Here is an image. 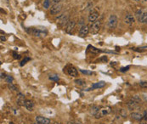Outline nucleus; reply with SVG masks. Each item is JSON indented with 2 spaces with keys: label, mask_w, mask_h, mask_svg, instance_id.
Here are the masks:
<instances>
[{
  "label": "nucleus",
  "mask_w": 147,
  "mask_h": 124,
  "mask_svg": "<svg viewBox=\"0 0 147 124\" xmlns=\"http://www.w3.org/2000/svg\"><path fill=\"white\" fill-rule=\"evenodd\" d=\"M26 32L30 34H32L35 37H45L47 35V31H44V30L39 29V28H34V27H32L30 29H26Z\"/></svg>",
  "instance_id": "obj_1"
},
{
  "label": "nucleus",
  "mask_w": 147,
  "mask_h": 124,
  "mask_svg": "<svg viewBox=\"0 0 147 124\" xmlns=\"http://www.w3.org/2000/svg\"><path fill=\"white\" fill-rule=\"evenodd\" d=\"M118 19L115 15H111L107 21V26L110 29H115L117 26Z\"/></svg>",
  "instance_id": "obj_2"
},
{
  "label": "nucleus",
  "mask_w": 147,
  "mask_h": 124,
  "mask_svg": "<svg viewBox=\"0 0 147 124\" xmlns=\"http://www.w3.org/2000/svg\"><path fill=\"white\" fill-rule=\"evenodd\" d=\"M101 27V21L100 20H97L95 22H93L92 24V26L89 28V32H91L92 34H97L100 30Z\"/></svg>",
  "instance_id": "obj_3"
},
{
  "label": "nucleus",
  "mask_w": 147,
  "mask_h": 124,
  "mask_svg": "<svg viewBox=\"0 0 147 124\" xmlns=\"http://www.w3.org/2000/svg\"><path fill=\"white\" fill-rule=\"evenodd\" d=\"M111 112V107H104V108H101L100 109V111H99V112L96 114L95 116L96 119H99V118H102L104 116H105L106 115H108L109 113Z\"/></svg>",
  "instance_id": "obj_4"
},
{
  "label": "nucleus",
  "mask_w": 147,
  "mask_h": 124,
  "mask_svg": "<svg viewBox=\"0 0 147 124\" xmlns=\"http://www.w3.org/2000/svg\"><path fill=\"white\" fill-rule=\"evenodd\" d=\"M61 9H62L61 4H54V5L51 7V9H50V14L51 15H57L61 11Z\"/></svg>",
  "instance_id": "obj_5"
},
{
  "label": "nucleus",
  "mask_w": 147,
  "mask_h": 124,
  "mask_svg": "<svg viewBox=\"0 0 147 124\" xmlns=\"http://www.w3.org/2000/svg\"><path fill=\"white\" fill-rule=\"evenodd\" d=\"M98 17H99V13L97 11L95 10L91 11L89 16H88V21L91 22V23H93V22H95L98 20Z\"/></svg>",
  "instance_id": "obj_6"
},
{
  "label": "nucleus",
  "mask_w": 147,
  "mask_h": 124,
  "mask_svg": "<svg viewBox=\"0 0 147 124\" xmlns=\"http://www.w3.org/2000/svg\"><path fill=\"white\" fill-rule=\"evenodd\" d=\"M35 120L37 123L39 124H50V120L49 118H46V117H44V116H36Z\"/></svg>",
  "instance_id": "obj_7"
},
{
  "label": "nucleus",
  "mask_w": 147,
  "mask_h": 124,
  "mask_svg": "<svg viewBox=\"0 0 147 124\" xmlns=\"http://www.w3.org/2000/svg\"><path fill=\"white\" fill-rule=\"evenodd\" d=\"M69 21H68V16H65V15H63V16H60L59 18L57 19V23L60 24V26H65V24H67Z\"/></svg>",
  "instance_id": "obj_8"
},
{
  "label": "nucleus",
  "mask_w": 147,
  "mask_h": 124,
  "mask_svg": "<svg viewBox=\"0 0 147 124\" xmlns=\"http://www.w3.org/2000/svg\"><path fill=\"white\" fill-rule=\"evenodd\" d=\"M134 21H135V18H134V16L131 14H128L125 17H124V22L128 25L133 24Z\"/></svg>",
  "instance_id": "obj_9"
},
{
  "label": "nucleus",
  "mask_w": 147,
  "mask_h": 124,
  "mask_svg": "<svg viewBox=\"0 0 147 124\" xmlns=\"http://www.w3.org/2000/svg\"><path fill=\"white\" fill-rule=\"evenodd\" d=\"M75 26H76V22L74 21H69V22L66 24V26H65V32H66L67 33H72Z\"/></svg>",
  "instance_id": "obj_10"
},
{
  "label": "nucleus",
  "mask_w": 147,
  "mask_h": 124,
  "mask_svg": "<svg viewBox=\"0 0 147 124\" xmlns=\"http://www.w3.org/2000/svg\"><path fill=\"white\" fill-rule=\"evenodd\" d=\"M88 32H89V27L84 25V26H81V28L79 30V36L83 37H85L86 35H88Z\"/></svg>",
  "instance_id": "obj_11"
},
{
  "label": "nucleus",
  "mask_w": 147,
  "mask_h": 124,
  "mask_svg": "<svg viewBox=\"0 0 147 124\" xmlns=\"http://www.w3.org/2000/svg\"><path fill=\"white\" fill-rule=\"evenodd\" d=\"M67 73H68V75L71 76V77H77V75H78L77 71L74 66H69V67H68Z\"/></svg>",
  "instance_id": "obj_12"
},
{
  "label": "nucleus",
  "mask_w": 147,
  "mask_h": 124,
  "mask_svg": "<svg viewBox=\"0 0 147 124\" xmlns=\"http://www.w3.org/2000/svg\"><path fill=\"white\" fill-rule=\"evenodd\" d=\"M24 106L26 107L28 111H32L33 110V107H34V104L32 101L29 100H26V101H25V104H24Z\"/></svg>",
  "instance_id": "obj_13"
},
{
  "label": "nucleus",
  "mask_w": 147,
  "mask_h": 124,
  "mask_svg": "<svg viewBox=\"0 0 147 124\" xmlns=\"http://www.w3.org/2000/svg\"><path fill=\"white\" fill-rule=\"evenodd\" d=\"M25 101H26V100H25V97L24 95L22 94L21 93H18V96H17V103H18L19 105H24L25 104Z\"/></svg>",
  "instance_id": "obj_14"
},
{
  "label": "nucleus",
  "mask_w": 147,
  "mask_h": 124,
  "mask_svg": "<svg viewBox=\"0 0 147 124\" xmlns=\"http://www.w3.org/2000/svg\"><path fill=\"white\" fill-rule=\"evenodd\" d=\"M105 82H103V81H101V82H99L97 83H95V84L92 85V87H91L88 90H91V89H95V88H101L103 87H105Z\"/></svg>",
  "instance_id": "obj_15"
},
{
  "label": "nucleus",
  "mask_w": 147,
  "mask_h": 124,
  "mask_svg": "<svg viewBox=\"0 0 147 124\" xmlns=\"http://www.w3.org/2000/svg\"><path fill=\"white\" fill-rule=\"evenodd\" d=\"M138 105H139V103L133 100H130L128 102V107L129 110H133V109L137 108L138 107Z\"/></svg>",
  "instance_id": "obj_16"
},
{
  "label": "nucleus",
  "mask_w": 147,
  "mask_h": 124,
  "mask_svg": "<svg viewBox=\"0 0 147 124\" xmlns=\"http://www.w3.org/2000/svg\"><path fill=\"white\" fill-rule=\"evenodd\" d=\"M131 117L135 121H140L144 117V115H142V114L139 112H133L131 113Z\"/></svg>",
  "instance_id": "obj_17"
},
{
  "label": "nucleus",
  "mask_w": 147,
  "mask_h": 124,
  "mask_svg": "<svg viewBox=\"0 0 147 124\" xmlns=\"http://www.w3.org/2000/svg\"><path fill=\"white\" fill-rule=\"evenodd\" d=\"M138 21H139V22H140V23H144V22H146L147 21V12H143V13L139 16Z\"/></svg>",
  "instance_id": "obj_18"
},
{
  "label": "nucleus",
  "mask_w": 147,
  "mask_h": 124,
  "mask_svg": "<svg viewBox=\"0 0 147 124\" xmlns=\"http://www.w3.org/2000/svg\"><path fill=\"white\" fill-rule=\"evenodd\" d=\"M99 111H100V107H99L98 105H93L92 107H91L90 112L91 114H93V116H95L96 114L99 112Z\"/></svg>",
  "instance_id": "obj_19"
},
{
  "label": "nucleus",
  "mask_w": 147,
  "mask_h": 124,
  "mask_svg": "<svg viewBox=\"0 0 147 124\" xmlns=\"http://www.w3.org/2000/svg\"><path fill=\"white\" fill-rule=\"evenodd\" d=\"M75 83L79 86H84L86 83H85V81L83 80V79H77L75 80Z\"/></svg>",
  "instance_id": "obj_20"
},
{
  "label": "nucleus",
  "mask_w": 147,
  "mask_h": 124,
  "mask_svg": "<svg viewBox=\"0 0 147 124\" xmlns=\"http://www.w3.org/2000/svg\"><path fill=\"white\" fill-rule=\"evenodd\" d=\"M49 79L52 80V81H55V82H58V81L60 80V77H58L57 75H50Z\"/></svg>",
  "instance_id": "obj_21"
},
{
  "label": "nucleus",
  "mask_w": 147,
  "mask_h": 124,
  "mask_svg": "<svg viewBox=\"0 0 147 124\" xmlns=\"http://www.w3.org/2000/svg\"><path fill=\"white\" fill-rule=\"evenodd\" d=\"M89 48H90L91 52H92V53H95V54H97V53L103 52V51H101V50H100V49H96V48H95V47H91V46H89Z\"/></svg>",
  "instance_id": "obj_22"
},
{
  "label": "nucleus",
  "mask_w": 147,
  "mask_h": 124,
  "mask_svg": "<svg viewBox=\"0 0 147 124\" xmlns=\"http://www.w3.org/2000/svg\"><path fill=\"white\" fill-rule=\"evenodd\" d=\"M131 100L136 101V102H138V103H139L141 101V99H140V97H139V95H133V97L131 98Z\"/></svg>",
  "instance_id": "obj_23"
},
{
  "label": "nucleus",
  "mask_w": 147,
  "mask_h": 124,
  "mask_svg": "<svg viewBox=\"0 0 147 124\" xmlns=\"http://www.w3.org/2000/svg\"><path fill=\"white\" fill-rule=\"evenodd\" d=\"M81 72L83 73V74H84V75H92L93 74V72H91V71H87V70H83V69H80L79 70Z\"/></svg>",
  "instance_id": "obj_24"
},
{
  "label": "nucleus",
  "mask_w": 147,
  "mask_h": 124,
  "mask_svg": "<svg viewBox=\"0 0 147 124\" xmlns=\"http://www.w3.org/2000/svg\"><path fill=\"white\" fill-rule=\"evenodd\" d=\"M13 80H14V78L12 77L11 76H6V77H5L6 82H8V83H12V82H13Z\"/></svg>",
  "instance_id": "obj_25"
},
{
  "label": "nucleus",
  "mask_w": 147,
  "mask_h": 124,
  "mask_svg": "<svg viewBox=\"0 0 147 124\" xmlns=\"http://www.w3.org/2000/svg\"><path fill=\"white\" fill-rule=\"evenodd\" d=\"M50 5V0H44V7L45 9H49Z\"/></svg>",
  "instance_id": "obj_26"
},
{
  "label": "nucleus",
  "mask_w": 147,
  "mask_h": 124,
  "mask_svg": "<svg viewBox=\"0 0 147 124\" xmlns=\"http://www.w3.org/2000/svg\"><path fill=\"white\" fill-rule=\"evenodd\" d=\"M8 88L10 90H13V91L16 90V87L13 84V83H8Z\"/></svg>",
  "instance_id": "obj_27"
},
{
  "label": "nucleus",
  "mask_w": 147,
  "mask_h": 124,
  "mask_svg": "<svg viewBox=\"0 0 147 124\" xmlns=\"http://www.w3.org/2000/svg\"><path fill=\"white\" fill-rule=\"evenodd\" d=\"M30 60H31V59H30V58H28V57H27V58H25V59L21 62V64H20V65H21V66H23L24 65H26V63H27V61H29Z\"/></svg>",
  "instance_id": "obj_28"
},
{
  "label": "nucleus",
  "mask_w": 147,
  "mask_h": 124,
  "mask_svg": "<svg viewBox=\"0 0 147 124\" xmlns=\"http://www.w3.org/2000/svg\"><path fill=\"white\" fill-rule=\"evenodd\" d=\"M139 86L141 88H147V81H141L139 82Z\"/></svg>",
  "instance_id": "obj_29"
},
{
  "label": "nucleus",
  "mask_w": 147,
  "mask_h": 124,
  "mask_svg": "<svg viewBox=\"0 0 147 124\" xmlns=\"http://www.w3.org/2000/svg\"><path fill=\"white\" fill-rule=\"evenodd\" d=\"M129 68H130V65H128V66H126V67H122L121 69H120V72H128V71L129 70Z\"/></svg>",
  "instance_id": "obj_30"
},
{
  "label": "nucleus",
  "mask_w": 147,
  "mask_h": 124,
  "mask_svg": "<svg viewBox=\"0 0 147 124\" xmlns=\"http://www.w3.org/2000/svg\"><path fill=\"white\" fill-rule=\"evenodd\" d=\"M13 58L14 59H16V60H19V59H21V55L17 54L16 52H13Z\"/></svg>",
  "instance_id": "obj_31"
},
{
  "label": "nucleus",
  "mask_w": 147,
  "mask_h": 124,
  "mask_svg": "<svg viewBox=\"0 0 147 124\" xmlns=\"http://www.w3.org/2000/svg\"><path fill=\"white\" fill-rule=\"evenodd\" d=\"M120 115L123 116V117H127V112L125 110H123V109H122L121 111H120Z\"/></svg>",
  "instance_id": "obj_32"
},
{
  "label": "nucleus",
  "mask_w": 147,
  "mask_h": 124,
  "mask_svg": "<svg viewBox=\"0 0 147 124\" xmlns=\"http://www.w3.org/2000/svg\"><path fill=\"white\" fill-rule=\"evenodd\" d=\"M139 124H147V118L144 116V117L139 121Z\"/></svg>",
  "instance_id": "obj_33"
},
{
  "label": "nucleus",
  "mask_w": 147,
  "mask_h": 124,
  "mask_svg": "<svg viewBox=\"0 0 147 124\" xmlns=\"http://www.w3.org/2000/svg\"><path fill=\"white\" fill-rule=\"evenodd\" d=\"M107 60H108V59L106 56H102L100 58V61H101V62H107Z\"/></svg>",
  "instance_id": "obj_34"
},
{
  "label": "nucleus",
  "mask_w": 147,
  "mask_h": 124,
  "mask_svg": "<svg viewBox=\"0 0 147 124\" xmlns=\"http://www.w3.org/2000/svg\"><path fill=\"white\" fill-rule=\"evenodd\" d=\"M62 1H64V0H53V4H58L59 3H60V2H62Z\"/></svg>",
  "instance_id": "obj_35"
},
{
  "label": "nucleus",
  "mask_w": 147,
  "mask_h": 124,
  "mask_svg": "<svg viewBox=\"0 0 147 124\" xmlns=\"http://www.w3.org/2000/svg\"><path fill=\"white\" fill-rule=\"evenodd\" d=\"M4 41H6V37L3 36V35H1V42H4Z\"/></svg>",
  "instance_id": "obj_36"
},
{
  "label": "nucleus",
  "mask_w": 147,
  "mask_h": 124,
  "mask_svg": "<svg viewBox=\"0 0 147 124\" xmlns=\"http://www.w3.org/2000/svg\"><path fill=\"white\" fill-rule=\"evenodd\" d=\"M6 77V76H5V74H4L3 72L1 73V79H3V78H5Z\"/></svg>",
  "instance_id": "obj_37"
},
{
  "label": "nucleus",
  "mask_w": 147,
  "mask_h": 124,
  "mask_svg": "<svg viewBox=\"0 0 147 124\" xmlns=\"http://www.w3.org/2000/svg\"><path fill=\"white\" fill-rule=\"evenodd\" d=\"M144 117H146V118H147V109L144 111Z\"/></svg>",
  "instance_id": "obj_38"
},
{
  "label": "nucleus",
  "mask_w": 147,
  "mask_h": 124,
  "mask_svg": "<svg viewBox=\"0 0 147 124\" xmlns=\"http://www.w3.org/2000/svg\"><path fill=\"white\" fill-rule=\"evenodd\" d=\"M73 124H83V123L80 122V121H75V122H73Z\"/></svg>",
  "instance_id": "obj_39"
},
{
  "label": "nucleus",
  "mask_w": 147,
  "mask_h": 124,
  "mask_svg": "<svg viewBox=\"0 0 147 124\" xmlns=\"http://www.w3.org/2000/svg\"><path fill=\"white\" fill-rule=\"evenodd\" d=\"M66 124H73V121H69V122H67Z\"/></svg>",
  "instance_id": "obj_40"
},
{
  "label": "nucleus",
  "mask_w": 147,
  "mask_h": 124,
  "mask_svg": "<svg viewBox=\"0 0 147 124\" xmlns=\"http://www.w3.org/2000/svg\"><path fill=\"white\" fill-rule=\"evenodd\" d=\"M54 124H61V123H60V122H55Z\"/></svg>",
  "instance_id": "obj_41"
},
{
  "label": "nucleus",
  "mask_w": 147,
  "mask_h": 124,
  "mask_svg": "<svg viewBox=\"0 0 147 124\" xmlns=\"http://www.w3.org/2000/svg\"><path fill=\"white\" fill-rule=\"evenodd\" d=\"M10 124H14V123H13V122H10Z\"/></svg>",
  "instance_id": "obj_42"
}]
</instances>
